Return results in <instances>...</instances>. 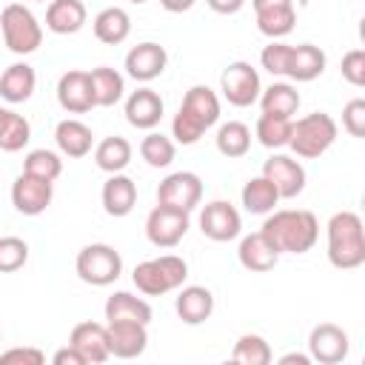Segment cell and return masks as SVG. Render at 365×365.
Wrapping results in <instances>:
<instances>
[{"label": "cell", "mask_w": 365, "mask_h": 365, "mask_svg": "<svg viewBox=\"0 0 365 365\" xmlns=\"http://www.w3.org/2000/svg\"><path fill=\"white\" fill-rule=\"evenodd\" d=\"M259 231L274 245L277 254H305L319 240V222L305 208L271 211Z\"/></svg>", "instance_id": "6da1fadb"}, {"label": "cell", "mask_w": 365, "mask_h": 365, "mask_svg": "<svg viewBox=\"0 0 365 365\" xmlns=\"http://www.w3.org/2000/svg\"><path fill=\"white\" fill-rule=\"evenodd\" d=\"M220 120V97L208 86H191L171 120V137L180 145H194Z\"/></svg>", "instance_id": "7a4b0ae2"}, {"label": "cell", "mask_w": 365, "mask_h": 365, "mask_svg": "<svg viewBox=\"0 0 365 365\" xmlns=\"http://www.w3.org/2000/svg\"><path fill=\"white\" fill-rule=\"evenodd\" d=\"M328 262L339 271H354L365 262V228L356 211H336L328 220Z\"/></svg>", "instance_id": "3957f363"}, {"label": "cell", "mask_w": 365, "mask_h": 365, "mask_svg": "<svg viewBox=\"0 0 365 365\" xmlns=\"http://www.w3.org/2000/svg\"><path fill=\"white\" fill-rule=\"evenodd\" d=\"M188 277V262L177 254H163L154 259H143L134 265V285L145 297H163L168 291H177Z\"/></svg>", "instance_id": "277c9868"}, {"label": "cell", "mask_w": 365, "mask_h": 365, "mask_svg": "<svg viewBox=\"0 0 365 365\" xmlns=\"http://www.w3.org/2000/svg\"><path fill=\"white\" fill-rule=\"evenodd\" d=\"M336 140V120L325 111H314L291 123V151L302 160H317L322 157Z\"/></svg>", "instance_id": "5b68a950"}, {"label": "cell", "mask_w": 365, "mask_h": 365, "mask_svg": "<svg viewBox=\"0 0 365 365\" xmlns=\"http://www.w3.org/2000/svg\"><path fill=\"white\" fill-rule=\"evenodd\" d=\"M0 34L6 48L14 54H31L43 43V29L31 9H26L23 3H9L0 11Z\"/></svg>", "instance_id": "8992f818"}, {"label": "cell", "mask_w": 365, "mask_h": 365, "mask_svg": "<svg viewBox=\"0 0 365 365\" xmlns=\"http://www.w3.org/2000/svg\"><path fill=\"white\" fill-rule=\"evenodd\" d=\"M74 271L86 285L94 288H106L111 282L120 279L123 274V257L114 245L106 242H91L86 248H80L77 259H74Z\"/></svg>", "instance_id": "52a82bcc"}, {"label": "cell", "mask_w": 365, "mask_h": 365, "mask_svg": "<svg viewBox=\"0 0 365 365\" xmlns=\"http://www.w3.org/2000/svg\"><path fill=\"white\" fill-rule=\"evenodd\" d=\"M220 91L231 106L248 108V106H254L259 100V91H262L259 71L245 60L228 63L222 68V74H220Z\"/></svg>", "instance_id": "ba28073f"}, {"label": "cell", "mask_w": 365, "mask_h": 365, "mask_svg": "<svg viewBox=\"0 0 365 365\" xmlns=\"http://www.w3.org/2000/svg\"><path fill=\"white\" fill-rule=\"evenodd\" d=\"M188 211L171 208V205H154L145 217V237L157 248H174L185 234H188Z\"/></svg>", "instance_id": "9c48e42d"}, {"label": "cell", "mask_w": 365, "mask_h": 365, "mask_svg": "<svg viewBox=\"0 0 365 365\" xmlns=\"http://www.w3.org/2000/svg\"><path fill=\"white\" fill-rule=\"evenodd\" d=\"M202 200V180L194 171H174L157 185V202L180 211H194Z\"/></svg>", "instance_id": "30bf717a"}, {"label": "cell", "mask_w": 365, "mask_h": 365, "mask_svg": "<svg viewBox=\"0 0 365 365\" xmlns=\"http://www.w3.org/2000/svg\"><path fill=\"white\" fill-rule=\"evenodd\" d=\"M54 197V182L34 177V174H20L11 182V205L23 214V217H37L51 205Z\"/></svg>", "instance_id": "8fae6325"}, {"label": "cell", "mask_w": 365, "mask_h": 365, "mask_svg": "<svg viewBox=\"0 0 365 365\" xmlns=\"http://www.w3.org/2000/svg\"><path fill=\"white\" fill-rule=\"evenodd\" d=\"M348 334L334 322H319L308 334V356L319 365H336L348 356Z\"/></svg>", "instance_id": "7c38bea8"}, {"label": "cell", "mask_w": 365, "mask_h": 365, "mask_svg": "<svg viewBox=\"0 0 365 365\" xmlns=\"http://www.w3.org/2000/svg\"><path fill=\"white\" fill-rule=\"evenodd\" d=\"M262 177H268L279 194V200H294L305 191V168L299 160L288 154H271L262 165Z\"/></svg>", "instance_id": "4fadbf2b"}, {"label": "cell", "mask_w": 365, "mask_h": 365, "mask_svg": "<svg viewBox=\"0 0 365 365\" xmlns=\"http://www.w3.org/2000/svg\"><path fill=\"white\" fill-rule=\"evenodd\" d=\"M200 231L214 242H228L242 231L240 211L228 200H214L200 211Z\"/></svg>", "instance_id": "5bb4252c"}, {"label": "cell", "mask_w": 365, "mask_h": 365, "mask_svg": "<svg viewBox=\"0 0 365 365\" xmlns=\"http://www.w3.org/2000/svg\"><path fill=\"white\" fill-rule=\"evenodd\" d=\"M168 66V51L160 43H137L128 54H125V74L137 83H151L157 80Z\"/></svg>", "instance_id": "9a60e30c"}, {"label": "cell", "mask_w": 365, "mask_h": 365, "mask_svg": "<svg viewBox=\"0 0 365 365\" xmlns=\"http://www.w3.org/2000/svg\"><path fill=\"white\" fill-rule=\"evenodd\" d=\"M57 103L68 114H86V111H91L94 108V91H91L88 71H83V68L66 71L57 80Z\"/></svg>", "instance_id": "2e32d148"}, {"label": "cell", "mask_w": 365, "mask_h": 365, "mask_svg": "<svg viewBox=\"0 0 365 365\" xmlns=\"http://www.w3.org/2000/svg\"><path fill=\"white\" fill-rule=\"evenodd\" d=\"M106 331H108V351L117 359H137L148 345V331L143 322L117 319V322H108Z\"/></svg>", "instance_id": "e0dca14e"}, {"label": "cell", "mask_w": 365, "mask_h": 365, "mask_svg": "<svg viewBox=\"0 0 365 365\" xmlns=\"http://www.w3.org/2000/svg\"><path fill=\"white\" fill-rule=\"evenodd\" d=\"M163 111H165L163 97L154 88H145V86L131 91L128 100H125V120H128V125H134L140 131H151L154 125H160Z\"/></svg>", "instance_id": "ac0fdd59"}, {"label": "cell", "mask_w": 365, "mask_h": 365, "mask_svg": "<svg viewBox=\"0 0 365 365\" xmlns=\"http://www.w3.org/2000/svg\"><path fill=\"white\" fill-rule=\"evenodd\" d=\"M68 345H74L83 354L86 365L88 362L91 365H100V362H106L111 356V351H108V331L100 322H77L71 328Z\"/></svg>", "instance_id": "d6986e66"}, {"label": "cell", "mask_w": 365, "mask_h": 365, "mask_svg": "<svg viewBox=\"0 0 365 365\" xmlns=\"http://www.w3.org/2000/svg\"><path fill=\"white\" fill-rule=\"evenodd\" d=\"M100 200H103V208L108 217H128L137 205V182L128 174L117 171L103 182Z\"/></svg>", "instance_id": "ffe728a7"}, {"label": "cell", "mask_w": 365, "mask_h": 365, "mask_svg": "<svg viewBox=\"0 0 365 365\" xmlns=\"http://www.w3.org/2000/svg\"><path fill=\"white\" fill-rule=\"evenodd\" d=\"M174 308L185 325H202L214 314V294L205 285H180Z\"/></svg>", "instance_id": "44dd1931"}, {"label": "cell", "mask_w": 365, "mask_h": 365, "mask_svg": "<svg viewBox=\"0 0 365 365\" xmlns=\"http://www.w3.org/2000/svg\"><path fill=\"white\" fill-rule=\"evenodd\" d=\"M237 257H240V265L245 271H254V274H265L277 265L279 254L274 251V245L262 237V231H254V234H245L240 240V248H237Z\"/></svg>", "instance_id": "7402d4cb"}, {"label": "cell", "mask_w": 365, "mask_h": 365, "mask_svg": "<svg viewBox=\"0 0 365 365\" xmlns=\"http://www.w3.org/2000/svg\"><path fill=\"white\" fill-rule=\"evenodd\" d=\"M86 6L83 0H48L46 9V29L54 34H77L86 26Z\"/></svg>", "instance_id": "603a6c76"}, {"label": "cell", "mask_w": 365, "mask_h": 365, "mask_svg": "<svg viewBox=\"0 0 365 365\" xmlns=\"http://www.w3.org/2000/svg\"><path fill=\"white\" fill-rule=\"evenodd\" d=\"M325 51L314 43H299V46H291V60H288V74L291 80L297 83H311L317 80L322 71H325Z\"/></svg>", "instance_id": "cb8c5ba5"}, {"label": "cell", "mask_w": 365, "mask_h": 365, "mask_svg": "<svg viewBox=\"0 0 365 365\" xmlns=\"http://www.w3.org/2000/svg\"><path fill=\"white\" fill-rule=\"evenodd\" d=\"M54 143H57L60 154H66V157H71V160H80V157H86V154L91 151L94 134H91V128H88L86 123L68 117V120H60V123H57V128H54Z\"/></svg>", "instance_id": "d4e9b609"}, {"label": "cell", "mask_w": 365, "mask_h": 365, "mask_svg": "<svg viewBox=\"0 0 365 365\" xmlns=\"http://www.w3.org/2000/svg\"><path fill=\"white\" fill-rule=\"evenodd\" d=\"M34 86H37V74L29 63H11L0 74V97L6 103H26L34 94Z\"/></svg>", "instance_id": "484cf974"}, {"label": "cell", "mask_w": 365, "mask_h": 365, "mask_svg": "<svg viewBox=\"0 0 365 365\" xmlns=\"http://www.w3.org/2000/svg\"><path fill=\"white\" fill-rule=\"evenodd\" d=\"M103 311H106V319H108V322L134 319V322L148 325L151 317H154L151 305H148L143 297H134V294H128V291H114V294L106 299V308H103Z\"/></svg>", "instance_id": "4316f807"}, {"label": "cell", "mask_w": 365, "mask_h": 365, "mask_svg": "<svg viewBox=\"0 0 365 365\" xmlns=\"http://www.w3.org/2000/svg\"><path fill=\"white\" fill-rule=\"evenodd\" d=\"M131 34V17L120 6H108L94 17V37L106 46H120Z\"/></svg>", "instance_id": "83f0119b"}, {"label": "cell", "mask_w": 365, "mask_h": 365, "mask_svg": "<svg viewBox=\"0 0 365 365\" xmlns=\"http://www.w3.org/2000/svg\"><path fill=\"white\" fill-rule=\"evenodd\" d=\"M88 80H91V91H94V106H114L123 100V91H125V80L117 68L111 66H97L88 71Z\"/></svg>", "instance_id": "f1b7e54d"}, {"label": "cell", "mask_w": 365, "mask_h": 365, "mask_svg": "<svg viewBox=\"0 0 365 365\" xmlns=\"http://www.w3.org/2000/svg\"><path fill=\"white\" fill-rule=\"evenodd\" d=\"M259 108H262V114L294 120V114L299 108V91L291 83H271L268 88L259 91Z\"/></svg>", "instance_id": "f546056e"}, {"label": "cell", "mask_w": 365, "mask_h": 365, "mask_svg": "<svg viewBox=\"0 0 365 365\" xmlns=\"http://www.w3.org/2000/svg\"><path fill=\"white\" fill-rule=\"evenodd\" d=\"M131 154H134L131 143H128L125 137H117V134H114V137H106V140L97 143V148H94V163H97L100 171L117 174V171H125V165L131 163Z\"/></svg>", "instance_id": "4dcf8cb0"}, {"label": "cell", "mask_w": 365, "mask_h": 365, "mask_svg": "<svg viewBox=\"0 0 365 365\" xmlns=\"http://www.w3.org/2000/svg\"><path fill=\"white\" fill-rule=\"evenodd\" d=\"M240 200H242V205H245L248 214H271L274 205L279 202V194H277L274 182L259 174V177H251V180L242 185Z\"/></svg>", "instance_id": "1f68e13d"}, {"label": "cell", "mask_w": 365, "mask_h": 365, "mask_svg": "<svg viewBox=\"0 0 365 365\" xmlns=\"http://www.w3.org/2000/svg\"><path fill=\"white\" fill-rule=\"evenodd\" d=\"M217 151L228 160H237V157H245L248 148H251V128L240 120H228L217 128Z\"/></svg>", "instance_id": "d6a6232c"}, {"label": "cell", "mask_w": 365, "mask_h": 365, "mask_svg": "<svg viewBox=\"0 0 365 365\" xmlns=\"http://www.w3.org/2000/svg\"><path fill=\"white\" fill-rule=\"evenodd\" d=\"M31 140V125L23 114L3 108L0 114V151H20Z\"/></svg>", "instance_id": "836d02e7"}, {"label": "cell", "mask_w": 365, "mask_h": 365, "mask_svg": "<svg viewBox=\"0 0 365 365\" xmlns=\"http://www.w3.org/2000/svg\"><path fill=\"white\" fill-rule=\"evenodd\" d=\"M294 23H297L294 6H274V9L257 11V29L265 37H271V40H279V37L291 34L294 31Z\"/></svg>", "instance_id": "e575fe53"}, {"label": "cell", "mask_w": 365, "mask_h": 365, "mask_svg": "<svg viewBox=\"0 0 365 365\" xmlns=\"http://www.w3.org/2000/svg\"><path fill=\"white\" fill-rule=\"evenodd\" d=\"M174 154H177V145L171 137L160 134V131H148L140 143V157L151 165V168H168L174 163Z\"/></svg>", "instance_id": "d590c367"}, {"label": "cell", "mask_w": 365, "mask_h": 365, "mask_svg": "<svg viewBox=\"0 0 365 365\" xmlns=\"http://www.w3.org/2000/svg\"><path fill=\"white\" fill-rule=\"evenodd\" d=\"M231 359L240 362V365H268L274 359V354H271V345L259 334H242L234 342Z\"/></svg>", "instance_id": "8d00e7d4"}, {"label": "cell", "mask_w": 365, "mask_h": 365, "mask_svg": "<svg viewBox=\"0 0 365 365\" xmlns=\"http://www.w3.org/2000/svg\"><path fill=\"white\" fill-rule=\"evenodd\" d=\"M291 123H294V120H288V117L259 114L254 134H257L259 145H265V148H282V145H288V140H291Z\"/></svg>", "instance_id": "74e56055"}, {"label": "cell", "mask_w": 365, "mask_h": 365, "mask_svg": "<svg viewBox=\"0 0 365 365\" xmlns=\"http://www.w3.org/2000/svg\"><path fill=\"white\" fill-rule=\"evenodd\" d=\"M23 171L54 182V180L63 174V160H60V154H57V151L34 148V151H29V154H26V160H23Z\"/></svg>", "instance_id": "f35d334b"}, {"label": "cell", "mask_w": 365, "mask_h": 365, "mask_svg": "<svg viewBox=\"0 0 365 365\" xmlns=\"http://www.w3.org/2000/svg\"><path fill=\"white\" fill-rule=\"evenodd\" d=\"M29 259V245L20 237H0V274L20 271Z\"/></svg>", "instance_id": "ab89813d"}, {"label": "cell", "mask_w": 365, "mask_h": 365, "mask_svg": "<svg viewBox=\"0 0 365 365\" xmlns=\"http://www.w3.org/2000/svg\"><path fill=\"white\" fill-rule=\"evenodd\" d=\"M288 60H291V46L279 43V40H271V46H265L262 54H259L262 68L268 74H274V77H285L288 74Z\"/></svg>", "instance_id": "60d3db41"}, {"label": "cell", "mask_w": 365, "mask_h": 365, "mask_svg": "<svg viewBox=\"0 0 365 365\" xmlns=\"http://www.w3.org/2000/svg\"><path fill=\"white\" fill-rule=\"evenodd\" d=\"M342 128L351 134V137H365V100L362 97H354L345 103L342 108Z\"/></svg>", "instance_id": "b9f144b4"}, {"label": "cell", "mask_w": 365, "mask_h": 365, "mask_svg": "<svg viewBox=\"0 0 365 365\" xmlns=\"http://www.w3.org/2000/svg\"><path fill=\"white\" fill-rule=\"evenodd\" d=\"M342 77H345L351 86H356V88L365 86V51H362V48H351V51L342 57Z\"/></svg>", "instance_id": "7bdbcfd3"}, {"label": "cell", "mask_w": 365, "mask_h": 365, "mask_svg": "<svg viewBox=\"0 0 365 365\" xmlns=\"http://www.w3.org/2000/svg\"><path fill=\"white\" fill-rule=\"evenodd\" d=\"M0 362L3 365H11V362H23V365H43L46 362V354L37 351V348H9L0 354Z\"/></svg>", "instance_id": "ee69618b"}, {"label": "cell", "mask_w": 365, "mask_h": 365, "mask_svg": "<svg viewBox=\"0 0 365 365\" xmlns=\"http://www.w3.org/2000/svg\"><path fill=\"white\" fill-rule=\"evenodd\" d=\"M54 365H86V359H83V354L74 348V345H66V348H60L54 356Z\"/></svg>", "instance_id": "f6af8a7d"}, {"label": "cell", "mask_w": 365, "mask_h": 365, "mask_svg": "<svg viewBox=\"0 0 365 365\" xmlns=\"http://www.w3.org/2000/svg\"><path fill=\"white\" fill-rule=\"evenodd\" d=\"M205 3H208V9L217 11V14H237V11L245 6V0H205Z\"/></svg>", "instance_id": "bcb514c9"}, {"label": "cell", "mask_w": 365, "mask_h": 365, "mask_svg": "<svg viewBox=\"0 0 365 365\" xmlns=\"http://www.w3.org/2000/svg\"><path fill=\"white\" fill-rule=\"evenodd\" d=\"M194 3H197V0H160V6H163L165 11H171V14H182V11H188Z\"/></svg>", "instance_id": "7dc6e473"}, {"label": "cell", "mask_w": 365, "mask_h": 365, "mask_svg": "<svg viewBox=\"0 0 365 365\" xmlns=\"http://www.w3.org/2000/svg\"><path fill=\"white\" fill-rule=\"evenodd\" d=\"M254 11H262V9H274V6H294V0H251Z\"/></svg>", "instance_id": "c3c4849f"}, {"label": "cell", "mask_w": 365, "mask_h": 365, "mask_svg": "<svg viewBox=\"0 0 365 365\" xmlns=\"http://www.w3.org/2000/svg\"><path fill=\"white\" fill-rule=\"evenodd\" d=\"M279 362H282V365H291V362H297V365H308L311 356H308V354H285V356H279Z\"/></svg>", "instance_id": "681fc988"}, {"label": "cell", "mask_w": 365, "mask_h": 365, "mask_svg": "<svg viewBox=\"0 0 365 365\" xmlns=\"http://www.w3.org/2000/svg\"><path fill=\"white\" fill-rule=\"evenodd\" d=\"M128 3H137V6H140V3H145V0H128Z\"/></svg>", "instance_id": "f907efd6"}, {"label": "cell", "mask_w": 365, "mask_h": 365, "mask_svg": "<svg viewBox=\"0 0 365 365\" xmlns=\"http://www.w3.org/2000/svg\"><path fill=\"white\" fill-rule=\"evenodd\" d=\"M34 3H46V0H34Z\"/></svg>", "instance_id": "816d5d0a"}, {"label": "cell", "mask_w": 365, "mask_h": 365, "mask_svg": "<svg viewBox=\"0 0 365 365\" xmlns=\"http://www.w3.org/2000/svg\"><path fill=\"white\" fill-rule=\"evenodd\" d=\"M0 114H3V108H0Z\"/></svg>", "instance_id": "f5cc1de1"}]
</instances>
